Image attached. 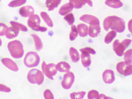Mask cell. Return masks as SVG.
I'll list each match as a JSON object with an SVG mask.
<instances>
[{"mask_svg":"<svg viewBox=\"0 0 132 99\" xmlns=\"http://www.w3.org/2000/svg\"><path fill=\"white\" fill-rule=\"evenodd\" d=\"M86 94V92L84 91L80 92L78 93H73L70 94V97L71 99H83Z\"/></svg>","mask_w":132,"mask_h":99,"instance_id":"4dcf8cb0","label":"cell"},{"mask_svg":"<svg viewBox=\"0 0 132 99\" xmlns=\"http://www.w3.org/2000/svg\"><path fill=\"white\" fill-rule=\"evenodd\" d=\"M101 31L100 24H93L89 25L88 33L90 37L96 38L97 37Z\"/></svg>","mask_w":132,"mask_h":99,"instance_id":"5bb4252c","label":"cell"},{"mask_svg":"<svg viewBox=\"0 0 132 99\" xmlns=\"http://www.w3.org/2000/svg\"><path fill=\"white\" fill-rule=\"evenodd\" d=\"M56 68L60 72H68L70 70L71 66L66 62H61L56 65Z\"/></svg>","mask_w":132,"mask_h":99,"instance_id":"ac0fdd59","label":"cell"},{"mask_svg":"<svg viewBox=\"0 0 132 99\" xmlns=\"http://www.w3.org/2000/svg\"><path fill=\"white\" fill-rule=\"evenodd\" d=\"M80 20L89 25L93 24H100L99 19L96 17L90 15H84L80 18Z\"/></svg>","mask_w":132,"mask_h":99,"instance_id":"4fadbf2b","label":"cell"},{"mask_svg":"<svg viewBox=\"0 0 132 99\" xmlns=\"http://www.w3.org/2000/svg\"><path fill=\"white\" fill-rule=\"evenodd\" d=\"M103 79L104 82L107 84H111L115 80L114 72L111 70H107L103 74Z\"/></svg>","mask_w":132,"mask_h":99,"instance_id":"30bf717a","label":"cell"},{"mask_svg":"<svg viewBox=\"0 0 132 99\" xmlns=\"http://www.w3.org/2000/svg\"><path fill=\"white\" fill-rule=\"evenodd\" d=\"M1 0H0V2H1Z\"/></svg>","mask_w":132,"mask_h":99,"instance_id":"ab89813d","label":"cell"},{"mask_svg":"<svg viewBox=\"0 0 132 99\" xmlns=\"http://www.w3.org/2000/svg\"><path fill=\"white\" fill-rule=\"evenodd\" d=\"M35 10L32 6L30 5L23 6L21 7L19 10V13L21 16L28 17L34 15Z\"/></svg>","mask_w":132,"mask_h":99,"instance_id":"7c38bea8","label":"cell"},{"mask_svg":"<svg viewBox=\"0 0 132 99\" xmlns=\"http://www.w3.org/2000/svg\"><path fill=\"white\" fill-rule=\"evenodd\" d=\"M26 2L27 0H14L9 3V6L12 8H15L23 5Z\"/></svg>","mask_w":132,"mask_h":99,"instance_id":"f1b7e54d","label":"cell"},{"mask_svg":"<svg viewBox=\"0 0 132 99\" xmlns=\"http://www.w3.org/2000/svg\"><path fill=\"white\" fill-rule=\"evenodd\" d=\"M64 19L66 20L69 25H72L75 21L74 15L72 13H70L64 17Z\"/></svg>","mask_w":132,"mask_h":99,"instance_id":"d6a6232c","label":"cell"},{"mask_svg":"<svg viewBox=\"0 0 132 99\" xmlns=\"http://www.w3.org/2000/svg\"><path fill=\"white\" fill-rule=\"evenodd\" d=\"M132 40L130 39H125L122 42L119 40H116L113 43V50L114 52L119 56H122L124 54V51L129 47Z\"/></svg>","mask_w":132,"mask_h":99,"instance_id":"277c9868","label":"cell"},{"mask_svg":"<svg viewBox=\"0 0 132 99\" xmlns=\"http://www.w3.org/2000/svg\"><path fill=\"white\" fill-rule=\"evenodd\" d=\"M103 26L104 29L106 31H108L111 29L118 33L123 32L126 28L124 20L116 16H110L106 17L104 20Z\"/></svg>","mask_w":132,"mask_h":99,"instance_id":"6da1fadb","label":"cell"},{"mask_svg":"<svg viewBox=\"0 0 132 99\" xmlns=\"http://www.w3.org/2000/svg\"><path fill=\"white\" fill-rule=\"evenodd\" d=\"M69 54L71 56L72 61L74 63H77L80 59V56L78 51L74 48H71L69 51Z\"/></svg>","mask_w":132,"mask_h":99,"instance_id":"603a6c76","label":"cell"},{"mask_svg":"<svg viewBox=\"0 0 132 99\" xmlns=\"http://www.w3.org/2000/svg\"><path fill=\"white\" fill-rule=\"evenodd\" d=\"M80 51H84V52L89 53L90 54H93V55H94L96 53L94 50H93V48H89V47H86V48H81V49L80 50Z\"/></svg>","mask_w":132,"mask_h":99,"instance_id":"d590c367","label":"cell"},{"mask_svg":"<svg viewBox=\"0 0 132 99\" xmlns=\"http://www.w3.org/2000/svg\"><path fill=\"white\" fill-rule=\"evenodd\" d=\"M77 29L80 36L81 37H83V38L85 37L86 36H87L88 34L89 28L86 24H83V23L78 24L77 26Z\"/></svg>","mask_w":132,"mask_h":99,"instance_id":"d6986e66","label":"cell"},{"mask_svg":"<svg viewBox=\"0 0 132 99\" xmlns=\"http://www.w3.org/2000/svg\"><path fill=\"white\" fill-rule=\"evenodd\" d=\"M8 48L11 55L14 58H20L23 55V45L19 41L15 40L9 42L8 44Z\"/></svg>","mask_w":132,"mask_h":99,"instance_id":"7a4b0ae2","label":"cell"},{"mask_svg":"<svg viewBox=\"0 0 132 99\" xmlns=\"http://www.w3.org/2000/svg\"><path fill=\"white\" fill-rule=\"evenodd\" d=\"M27 79L32 84L40 85L43 82L44 76L43 73L38 69H32L28 74Z\"/></svg>","mask_w":132,"mask_h":99,"instance_id":"3957f363","label":"cell"},{"mask_svg":"<svg viewBox=\"0 0 132 99\" xmlns=\"http://www.w3.org/2000/svg\"><path fill=\"white\" fill-rule=\"evenodd\" d=\"M40 57L37 53L30 52L26 54L24 59V63L28 68L35 67L39 64Z\"/></svg>","mask_w":132,"mask_h":99,"instance_id":"5b68a950","label":"cell"},{"mask_svg":"<svg viewBox=\"0 0 132 99\" xmlns=\"http://www.w3.org/2000/svg\"><path fill=\"white\" fill-rule=\"evenodd\" d=\"M116 69L119 73L124 76H128L132 75V65L129 64L125 62H121L118 63Z\"/></svg>","mask_w":132,"mask_h":99,"instance_id":"ba28073f","label":"cell"},{"mask_svg":"<svg viewBox=\"0 0 132 99\" xmlns=\"http://www.w3.org/2000/svg\"><path fill=\"white\" fill-rule=\"evenodd\" d=\"M73 8L74 7L70 3H67L63 5L60 8L59 10V14L61 15H65L69 12H71L73 10Z\"/></svg>","mask_w":132,"mask_h":99,"instance_id":"ffe728a7","label":"cell"},{"mask_svg":"<svg viewBox=\"0 0 132 99\" xmlns=\"http://www.w3.org/2000/svg\"><path fill=\"white\" fill-rule=\"evenodd\" d=\"M8 27L5 24L3 23H0V36H4L5 35Z\"/></svg>","mask_w":132,"mask_h":99,"instance_id":"836d02e7","label":"cell"},{"mask_svg":"<svg viewBox=\"0 0 132 99\" xmlns=\"http://www.w3.org/2000/svg\"><path fill=\"white\" fill-rule=\"evenodd\" d=\"M31 36L33 37L34 39L36 50L38 51H40L43 48V44L40 38L38 35L35 34L31 35Z\"/></svg>","mask_w":132,"mask_h":99,"instance_id":"cb8c5ba5","label":"cell"},{"mask_svg":"<svg viewBox=\"0 0 132 99\" xmlns=\"http://www.w3.org/2000/svg\"><path fill=\"white\" fill-rule=\"evenodd\" d=\"M105 4L111 8L118 9L123 6V4L119 0H106Z\"/></svg>","mask_w":132,"mask_h":99,"instance_id":"7402d4cb","label":"cell"},{"mask_svg":"<svg viewBox=\"0 0 132 99\" xmlns=\"http://www.w3.org/2000/svg\"><path fill=\"white\" fill-rule=\"evenodd\" d=\"M75 79V77L72 72H69L65 74L61 82L62 87L66 89H70L74 83Z\"/></svg>","mask_w":132,"mask_h":99,"instance_id":"9c48e42d","label":"cell"},{"mask_svg":"<svg viewBox=\"0 0 132 99\" xmlns=\"http://www.w3.org/2000/svg\"><path fill=\"white\" fill-rule=\"evenodd\" d=\"M99 92L96 90H93L89 92L88 94V99H99Z\"/></svg>","mask_w":132,"mask_h":99,"instance_id":"1f68e13d","label":"cell"},{"mask_svg":"<svg viewBox=\"0 0 132 99\" xmlns=\"http://www.w3.org/2000/svg\"><path fill=\"white\" fill-rule=\"evenodd\" d=\"M19 33V30L15 27H8L5 33V36L8 39H13L18 36Z\"/></svg>","mask_w":132,"mask_h":99,"instance_id":"e0dca14e","label":"cell"},{"mask_svg":"<svg viewBox=\"0 0 132 99\" xmlns=\"http://www.w3.org/2000/svg\"><path fill=\"white\" fill-rule=\"evenodd\" d=\"M2 45V41L1 39H0V46Z\"/></svg>","mask_w":132,"mask_h":99,"instance_id":"f35d334b","label":"cell"},{"mask_svg":"<svg viewBox=\"0 0 132 99\" xmlns=\"http://www.w3.org/2000/svg\"><path fill=\"white\" fill-rule=\"evenodd\" d=\"M80 52L81 53V63H82L83 66L85 68H88L90 66L91 63L90 54L84 51Z\"/></svg>","mask_w":132,"mask_h":99,"instance_id":"2e32d148","label":"cell"},{"mask_svg":"<svg viewBox=\"0 0 132 99\" xmlns=\"http://www.w3.org/2000/svg\"><path fill=\"white\" fill-rule=\"evenodd\" d=\"M10 23L12 27H15L19 30H20L21 31L25 32L27 31V30H28L27 27H26V26L21 23L16 22L15 21H10Z\"/></svg>","mask_w":132,"mask_h":99,"instance_id":"4316f807","label":"cell"},{"mask_svg":"<svg viewBox=\"0 0 132 99\" xmlns=\"http://www.w3.org/2000/svg\"><path fill=\"white\" fill-rule=\"evenodd\" d=\"M117 33L116 31L112 30L109 32L106 35L104 39V42L106 44H109L113 40L116 38Z\"/></svg>","mask_w":132,"mask_h":99,"instance_id":"484cf974","label":"cell"},{"mask_svg":"<svg viewBox=\"0 0 132 99\" xmlns=\"http://www.w3.org/2000/svg\"><path fill=\"white\" fill-rule=\"evenodd\" d=\"M71 30L70 34V39L71 41H74L77 37L78 32L75 25H73L71 26Z\"/></svg>","mask_w":132,"mask_h":99,"instance_id":"f546056e","label":"cell"},{"mask_svg":"<svg viewBox=\"0 0 132 99\" xmlns=\"http://www.w3.org/2000/svg\"><path fill=\"white\" fill-rule=\"evenodd\" d=\"M44 97L45 99H54V96L53 95V93L50 91V90L48 89H47L44 92Z\"/></svg>","mask_w":132,"mask_h":99,"instance_id":"e575fe53","label":"cell"},{"mask_svg":"<svg viewBox=\"0 0 132 99\" xmlns=\"http://www.w3.org/2000/svg\"><path fill=\"white\" fill-rule=\"evenodd\" d=\"M2 63L6 67L13 71H17L19 68L16 64L11 59L9 58H3L2 59Z\"/></svg>","mask_w":132,"mask_h":99,"instance_id":"9a60e30c","label":"cell"},{"mask_svg":"<svg viewBox=\"0 0 132 99\" xmlns=\"http://www.w3.org/2000/svg\"><path fill=\"white\" fill-rule=\"evenodd\" d=\"M132 49L128 50L124 54L125 62L129 64L132 65Z\"/></svg>","mask_w":132,"mask_h":99,"instance_id":"83f0119b","label":"cell"},{"mask_svg":"<svg viewBox=\"0 0 132 99\" xmlns=\"http://www.w3.org/2000/svg\"><path fill=\"white\" fill-rule=\"evenodd\" d=\"M41 20L39 16L37 15H33L29 18L27 20V24L29 27L35 31H37L45 32L47 29L45 27H41L40 25Z\"/></svg>","mask_w":132,"mask_h":99,"instance_id":"8992f818","label":"cell"},{"mask_svg":"<svg viewBox=\"0 0 132 99\" xmlns=\"http://www.w3.org/2000/svg\"><path fill=\"white\" fill-rule=\"evenodd\" d=\"M62 0H46L45 5L50 11L53 10L60 4Z\"/></svg>","mask_w":132,"mask_h":99,"instance_id":"44dd1931","label":"cell"},{"mask_svg":"<svg viewBox=\"0 0 132 99\" xmlns=\"http://www.w3.org/2000/svg\"><path fill=\"white\" fill-rule=\"evenodd\" d=\"M11 91V90L9 87L2 84H0V91L5 93H9Z\"/></svg>","mask_w":132,"mask_h":99,"instance_id":"8d00e7d4","label":"cell"},{"mask_svg":"<svg viewBox=\"0 0 132 99\" xmlns=\"http://www.w3.org/2000/svg\"><path fill=\"white\" fill-rule=\"evenodd\" d=\"M110 98L111 99V98L106 97L104 94L100 95V96H99V99H110Z\"/></svg>","mask_w":132,"mask_h":99,"instance_id":"74e56055","label":"cell"},{"mask_svg":"<svg viewBox=\"0 0 132 99\" xmlns=\"http://www.w3.org/2000/svg\"><path fill=\"white\" fill-rule=\"evenodd\" d=\"M41 16L43 20L44 21H45L47 25L48 26L50 27H52L53 26V24L52 20H51V18H50V16L48 15V14L45 12H41Z\"/></svg>","mask_w":132,"mask_h":99,"instance_id":"d4e9b609","label":"cell"},{"mask_svg":"<svg viewBox=\"0 0 132 99\" xmlns=\"http://www.w3.org/2000/svg\"><path fill=\"white\" fill-rule=\"evenodd\" d=\"M69 3L71 4L74 8L76 9H81L86 3L90 7L93 6V2L91 0H69Z\"/></svg>","mask_w":132,"mask_h":99,"instance_id":"8fae6325","label":"cell"},{"mask_svg":"<svg viewBox=\"0 0 132 99\" xmlns=\"http://www.w3.org/2000/svg\"><path fill=\"white\" fill-rule=\"evenodd\" d=\"M119 1H120V0H119Z\"/></svg>","mask_w":132,"mask_h":99,"instance_id":"60d3db41","label":"cell"},{"mask_svg":"<svg viewBox=\"0 0 132 99\" xmlns=\"http://www.w3.org/2000/svg\"><path fill=\"white\" fill-rule=\"evenodd\" d=\"M42 71L46 76L51 80H53V76L56 75L57 72L56 65L53 63L47 64L44 61L42 66Z\"/></svg>","mask_w":132,"mask_h":99,"instance_id":"52a82bcc","label":"cell"}]
</instances>
